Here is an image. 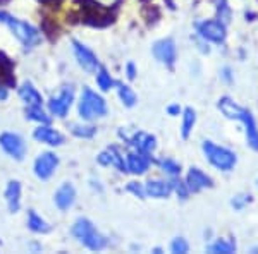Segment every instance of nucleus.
Masks as SVG:
<instances>
[{
	"instance_id": "37",
	"label": "nucleus",
	"mask_w": 258,
	"mask_h": 254,
	"mask_svg": "<svg viewBox=\"0 0 258 254\" xmlns=\"http://www.w3.org/2000/svg\"><path fill=\"white\" fill-rule=\"evenodd\" d=\"M126 74H127L129 79L136 77V67H135V64H133V62H129V64L126 65Z\"/></svg>"
},
{
	"instance_id": "8",
	"label": "nucleus",
	"mask_w": 258,
	"mask_h": 254,
	"mask_svg": "<svg viewBox=\"0 0 258 254\" xmlns=\"http://www.w3.org/2000/svg\"><path fill=\"white\" fill-rule=\"evenodd\" d=\"M73 100H74L73 88H71V86H66V88L60 91L59 97H53L48 102L50 114L57 115V117H66L71 105H73Z\"/></svg>"
},
{
	"instance_id": "32",
	"label": "nucleus",
	"mask_w": 258,
	"mask_h": 254,
	"mask_svg": "<svg viewBox=\"0 0 258 254\" xmlns=\"http://www.w3.org/2000/svg\"><path fill=\"white\" fill-rule=\"evenodd\" d=\"M170 186H172V189L177 193L179 198H182V199L188 198L189 189H188V186H186V182H181V181H177V179H174V181L170 182Z\"/></svg>"
},
{
	"instance_id": "20",
	"label": "nucleus",
	"mask_w": 258,
	"mask_h": 254,
	"mask_svg": "<svg viewBox=\"0 0 258 254\" xmlns=\"http://www.w3.org/2000/svg\"><path fill=\"white\" fill-rule=\"evenodd\" d=\"M145 191L152 198H167L172 193V186H170V182L164 181H150L145 184Z\"/></svg>"
},
{
	"instance_id": "22",
	"label": "nucleus",
	"mask_w": 258,
	"mask_h": 254,
	"mask_svg": "<svg viewBox=\"0 0 258 254\" xmlns=\"http://www.w3.org/2000/svg\"><path fill=\"white\" fill-rule=\"evenodd\" d=\"M195 124H197V114H195L193 108H186V110L182 112V129H181V134L184 139L189 137Z\"/></svg>"
},
{
	"instance_id": "17",
	"label": "nucleus",
	"mask_w": 258,
	"mask_h": 254,
	"mask_svg": "<svg viewBox=\"0 0 258 254\" xmlns=\"http://www.w3.org/2000/svg\"><path fill=\"white\" fill-rule=\"evenodd\" d=\"M127 143L133 144V146L138 149V151L150 153V155H152L153 149H155V146H157L155 137L150 136V134H145V132H138V134H135L133 137H129Z\"/></svg>"
},
{
	"instance_id": "3",
	"label": "nucleus",
	"mask_w": 258,
	"mask_h": 254,
	"mask_svg": "<svg viewBox=\"0 0 258 254\" xmlns=\"http://www.w3.org/2000/svg\"><path fill=\"white\" fill-rule=\"evenodd\" d=\"M202 149H203V153H205L207 160L210 161V165H214L217 170L229 172V170H232L236 166L238 158H236V153L231 151V149L219 146L214 141H203Z\"/></svg>"
},
{
	"instance_id": "31",
	"label": "nucleus",
	"mask_w": 258,
	"mask_h": 254,
	"mask_svg": "<svg viewBox=\"0 0 258 254\" xmlns=\"http://www.w3.org/2000/svg\"><path fill=\"white\" fill-rule=\"evenodd\" d=\"M170 251L176 252V254H184L189 251V245L182 237H177V239H174L172 244H170Z\"/></svg>"
},
{
	"instance_id": "6",
	"label": "nucleus",
	"mask_w": 258,
	"mask_h": 254,
	"mask_svg": "<svg viewBox=\"0 0 258 254\" xmlns=\"http://www.w3.org/2000/svg\"><path fill=\"white\" fill-rule=\"evenodd\" d=\"M197 30L203 40L212 41V43H224V40H226V26L217 19L202 21L197 24Z\"/></svg>"
},
{
	"instance_id": "26",
	"label": "nucleus",
	"mask_w": 258,
	"mask_h": 254,
	"mask_svg": "<svg viewBox=\"0 0 258 254\" xmlns=\"http://www.w3.org/2000/svg\"><path fill=\"white\" fill-rule=\"evenodd\" d=\"M26 117L30 120H35V122H40V124H50V117L41 110V107H28Z\"/></svg>"
},
{
	"instance_id": "15",
	"label": "nucleus",
	"mask_w": 258,
	"mask_h": 254,
	"mask_svg": "<svg viewBox=\"0 0 258 254\" xmlns=\"http://www.w3.org/2000/svg\"><path fill=\"white\" fill-rule=\"evenodd\" d=\"M74 199H76V191H74V187L71 186L69 182H66V184H62L59 189H57L53 201H55L59 210L66 211L74 205Z\"/></svg>"
},
{
	"instance_id": "2",
	"label": "nucleus",
	"mask_w": 258,
	"mask_h": 254,
	"mask_svg": "<svg viewBox=\"0 0 258 254\" xmlns=\"http://www.w3.org/2000/svg\"><path fill=\"white\" fill-rule=\"evenodd\" d=\"M0 23L7 24V26L11 28V31L14 33L16 38H18L26 48H35L36 45L40 43V40H41L40 33H38L36 28H33L31 24L12 18L11 14L2 12V11H0Z\"/></svg>"
},
{
	"instance_id": "7",
	"label": "nucleus",
	"mask_w": 258,
	"mask_h": 254,
	"mask_svg": "<svg viewBox=\"0 0 258 254\" xmlns=\"http://www.w3.org/2000/svg\"><path fill=\"white\" fill-rule=\"evenodd\" d=\"M0 146L6 149V153L12 156L14 160H23L24 153H26V146L21 136L14 134V132H4L0 134Z\"/></svg>"
},
{
	"instance_id": "27",
	"label": "nucleus",
	"mask_w": 258,
	"mask_h": 254,
	"mask_svg": "<svg viewBox=\"0 0 258 254\" xmlns=\"http://www.w3.org/2000/svg\"><path fill=\"white\" fill-rule=\"evenodd\" d=\"M217 21H220L224 26H227L229 21H231V7H229L226 0H219L217 2Z\"/></svg>"
},
{
	"instance_id": "30",
	"label": "nucleus",
	"mask_w": 258,
	"mask_h": 254,
	"mask_svg": "<svg viewBox=\"0 0 258 254\" xmlns=\"http://www.w3.org/2000/svg\"><path fill=\"white\" fill-rule=\"evenodd\" d=\"M41 31H43L50 40H53L57 36V33H59V28H57V24L53 23V21H50L48 18H43L41 19Z\"/></svg>"
},
{
	"instance_id": "33",
	"label": "nucleus",
	"mask_w": 258,
	"mask_h": 254,
	"mask_svg": "<svg viewBox=\"0 0 258 254\" xmlns=\"http://www.w3.org/2000/svg\"><path fill=\"white\" fill-rule=\"evenodd\" d=\"M127 191H129V193L135 194L136 198H141V199H143L145 196H147V191H145V186L138 184V182H129V184H127Z\"/></svg>"
},
{
	"instance_id": "18",
	"label": "nucleus",
	"mask_w": 258,
	"mask_h": 254,
	"mask_svg": "<svg viewBox=\"0 0 258 254\" xmlns=\"http://www.w3.org/2000/svg\"><path fill=\"white\" fill-rule=\"evenodd\" d=\"M6 201L11 213H18L21 206V184L18 181H11L6 189Z\"/></svg>"
},
{
	"instance_id": "4",
	"label": "nucleus",
	"mask_w": 258,
	"mask_h": 254,
	"mask_svg": "<svg viewBox=\"0 0 258 254\" xmlns=\"http://www.w3.org/2000/svg\"><path fill=\"white\" fill-rule=\"evenodd\" d=\"M73 234L80 239V242H83L91 251H100L107 245V239L103 237L100 232H97L95 225L86 218L76 220L73 227Z\"/></svg>"
},
{
	"instance_id": "29",
	"label": "nucleus",
	"mask_w": 258,
	"mask_h": 254,
	"mask_svg": "<svg viewBox=\"0 0 258 254\" xmlns=\"http://www.w3.org/2000/svg\"><path fill=\"white\" fill-rule=\"evenodd\" d=\"M160 166L162 170H164L165 174H169V176H179L181 174V165L177 163V161L170 160V158H164V160H160Z\"/></svg>"
},
{
	"instance_id": "38",
	"label": "nucleus",
	"mask_w": 258,
	"mask_h": 254,
	"mask_svg": "<svg viewBox=\"0 0 258 254\" xmlns=\"http://www.w3.org/2000/svg\"><path fill=\"white\" fill-rule=\"evenodd\" d=\"M7 97H9V88H7L4 82H0V102L7 100Z\"/></svg>"
},
{
	"instance_id": "16",
	"label": "nucleus",
	"mask_w": 258,
	"mask_h": 254,
	"mask_svg": "<svg viewBox=\"0 0 258 254\" xmlns=\"http://www.w3.org/2000/svg\"><path fill=\"white\" fill-rule=\"evenodd\" d=\"M0 82H4L7 88H12V86H16L14 62H12L4 52H0Z\"/></svg>"
},
{
	"instance_id": "9",
	"label": "nucleus",
	"mask_w": 258,
	"mask_h": 254,
	"mask_svg": "<svg viewBox=\"0 0 258 254\" xmlns=\"http://www.w3.org/2000/svg\"><path fill=\"white\" fill-rule=\"evenodd\" d=\"M57 166H59V158H57L55 153L52 151L41 153L35 161V174L38 179L45 181V179H50L53 176Z\"/></svg>"
},
{
	"instance_id": "25",
	"label": "nucleus",
	"mask_w": 258,
	"mask_h": 254,
	"mask_svg": "<svg viewBox=\"0 0 258 254\" xmlns=\"http://www.w3.org/2000/svg\"><path fill=\"white\" fill-rule=\"evenodd\" d=\"M97 84H98V88L102 90V91H109L112 86L115 84L114 82V79L110 77V74L107 72L103 67H98V72H97Z\"/></svg>"
},
{
	"instance_id": "5",
	"label": "nucleus",
	"mask_w": 258,
	"mask_h": 254,
	"mask_svg": "<svg viewBox=\"0 0 258 254\" xmlns=\"http://www.w3.org/2000/svg\"><path fill=\"white\" fill-rule=\"evenodd\" d=\"M105 114H107L105 100L100 97V95L95 93V91H91L90 88L83 90L81 102H80L81 119L91 120V119H97V117H103Z\"/></svg>"
},
{
	"instance_id": "1",
	"label": "nucleus",
	"mask_w": 258,
	"mask_h": 254,
	"mask_svg": "<svg viewBox=\"0 0 258 254\" xmlns=\"http://www.w3.org/2000/svg\"><path fill=\"white\" fill-rule=\"evenodd\" d=\"M217 107L227 119H236L243 124L244 132H246L248 146L251 149H255V151H258V127H256V122H255V119H253L251 112H248L246 108L239 107L238 103H234L229 97L220 98Z\"/></svg>"
},
{
	"instance_id": "24",
	"label": "nucleus",
	"mask_w": 258,
	"mask_h": 254,
	"mask_svg": "<svg viewBox=\"0 0 258 254\" xmlns=\"http://www.w3.org/2000/svg\"><path fill=\"white\" fill-rule=\"evenodd\" d=\"M210 252H222V254H231L236 251V244L234 240H224V239H219L215 244H212L209 247Z\"/></svg>"
},
{
	"instance_id": "39",
	"label": "nucleus",
	"mask_w": 258,
	"mask_h": 254,
	"mask_svg": "<svg viewBox=\"0 0 258 254\" xmlns=\"http://www.w3.org/2000/svg\"><path fill=\"white\" fill-rule=\"evenodd\" d=\"M167 112H169V115H172V117H176V115L181 114L182 110H181V107H179V105H169Z\"/></svg>"
},
{
	"instance_id": "34",
	"label": "nucleus",
	"mask_w": 258,
	"mask_h": 254,
	"mask_svg": "<svg viewBox=\"0 0 258 254\" xmlns=\"http://www.w3.org/2000/svg\"><path fill=\"white\" fill-rule=\"evenodd\" d=\"M251 201V196H244V194H241V196H236L234 199H232V206L236 208V210H241L246 203Z\"/></svg>"
},
{
	"instance_id": "28",
	"label": "nucleus",
	"mask_w": 258,
	"mask_h": 254,
	"mask_svg": "<svg viewBox=\"0 0 258 254\" xmlns=\"http://www.w3.org/2000/svg\"><path fill=\"white\" fill-rule=\"evenodd\" d=\"M71 132H73L74 136H78V137H85V139H88V137L95 136L97 129L91 127V126H80V124H73V126H71Z\"/></svg>"
},
{
	"instance_id": "40",
	"label": "nucleus",
	"mask_w": 258,
	"mask_h": 254,
	"mask_svg": "<svg viewBox=\"0 0 258 254\" xmlns=\"http://www.w3.org/2000/svg\"><path fill=\"white\" fill-rule=\"evenodd\" d=\"M9 0H0V6H4V4H7Z\"/></svg>"
},
{
	"instance_id": "36",
	"label": "nucleus",
	"mask_w": 258,
	"mask_h": 254,
	"mask_svg": "<svg viewBox=\"0 0 258 254\" xmlns=\"http://www.w3.org/2000/svg\"><path fill=\"white\" fill-rule=\"evenodd\" d=\"M38 2H41L43 6H47V7H52V9H59L64 0H38Z\"/></svg>"
},
{
	"instance_id": "14",
	"label": "nucleus",
	"mask_w": 258,
	"mask_h": 254,
	"mask_svg": "<svg viewBox=\"0 0 258 254\" xmlns=\"http://www.w3.org/2000/svg\"><path fill=\"white\" fill-rule=\"evenodd\" d=\"M33 136H35L36 141L50 144V146H60V144L64 143V136H62L59 131H55L53 127H50L48 124H41Z\"/></svg>"
},
{
	"instance_id": "23",
	"label": "nucleus",
	"mask_w": 258,
	"mask_h": 254,
	"mask_svg": "<svg viewBox=\"0 0 258 254\" xmlns=\"http://www.w3.org/2000/svg\"><path fill=\"white\" fill-rule=\"evenodd\" d=\"M115 86H117V93H119L120 102H122L126 107H135L136 102H138L135 91L129 88L127 84H122V82H115Z\"/></svg>"
},
{
	"instance_id": "21",
	"label": "nucleus",
	"mask_w": 258,
	"mask_h": 254,
	"mask_svg": "<svg viewBox=\"0 0 258 254\" xmlns=\"http://www.w3.org/2000/svg\"><path fill=\"white\" fill-rule=\"evenodd\" d=\"M28 227H30V230L36 232V234H47V232H50V225L35 210H31L28 213Z\"/></svg>"
},
{
	"instance_id": "35",
	"label": "nucleus",
	"mask_w": 258,
	"mask_h": 254,
	"mask_svg": "<svg viewBox=\"0 0 258 254\" xmlns=\"http://www.w3.org/2000/svg\"><path fill=\"white\" fill-rule=\"evenodd\" d=\"M97 160H98V163H100V165H105V166L112 165V151H110V148H109V149H105L103 153H100Z\"/></svg>"
},
{
	"instance_id": "12",
	"label": "nucleus",
	"mask_w": 258,
	"mask_h": 254,
	"mask_svg": "<svg viewBox=\"0 0 258 254\" xmlns=\"http://www.w3.org/2000/svg\"><path fill=\"white\" fill-rule=\"evenodd\" d=\"M186 186H188L189 193H200L202 189L214 186V181L203 170L197 168V166H191L188 176H186Z\"/></svg>"
},
{
	"instance_id": "11",
	"label": "nucleus",
	"mask_w": 258,
	"mask_h": 254,
	"mask_svg": "<svg viewBox=\"0 0 258 254\" xmlns=\"http://www.w3.org/2000/svg\"><path fill=\"white\" fill-rule=\"evenodd\" d=\"M153 55L157 60H160L162 64H165L167 67H172L176 62V45L170 38L160 40L153 45Z\"/></svg>"
},
{
	"instance_id": "19",
	"label": "nucleus",
	"mask_w": 258,
	"mask_h": 254,
	"mask_svg": "<svg viewBox=\"0 0 258 254\" xmlns=\"http://www.w3.org/2000/svg\"><path fill=\"white\" fill-rule=\"evenodd\" d=\"M19 97L28 107H41V103H43L41 95L36 91V88L31 84V82H24V84L21 86V88H19Z\"/></svg>"
},
{
	"instance_id": "10",
	"label": "nucleus",
	"mask_w": 258,
	"mask_h": 254,
	"mask_svg": "<svg viewBox=\"0 0 258 254\" xmlns=\"http://www.w3.org/2000/svg\"><path fill=\"white\" fill-rule=\"evenodd\" d=\"M73 47H74V55H76V59H78V64H80L86 72H97L100 67L97 55L76 40L73 41Z\"/></svg>"
},
{
	"instance_id": "13",
	"label": "nucleus",
	"mask_w": 258,
	"mask_h": 254,
	"mask_svg": "<svg viewBox=\"0 0 258 254\" xmlns=\"http://www.w3.org/2000/svg\"><path fill=\"white\" fill-rule=\"evenodd\" d=\"M126 163H127V172L136 174V176H141L148 170L150 163H152V156L150 153H129L126 156Z\"/></svg>"
}]
</instances>
